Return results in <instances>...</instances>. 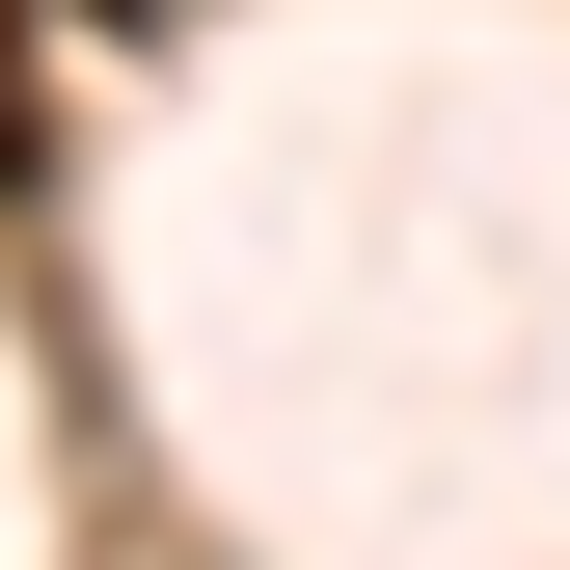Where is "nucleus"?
<instances>
[{
  "label": "nucleus",
  "mask_w": 570,
  "mask_h": 570,
  "mask_svg": "<svg viewBox=\"0 0 570 570\" xmlns=\"http://www.w3.org/2000/svg\"><path fill=\"white\" fill-rule=\"evenodd\" d=\"M109 28H164V0H109Z\"/></svg>",
  "instance_id": "obj_1"
}]
</instances>
